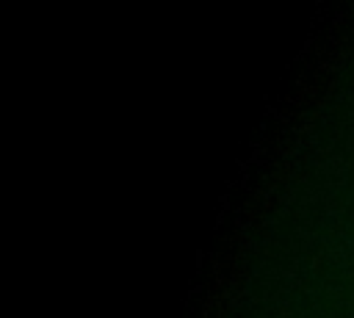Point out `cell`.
Listing matches in <instances>:
<instances>
[]
</instances>
